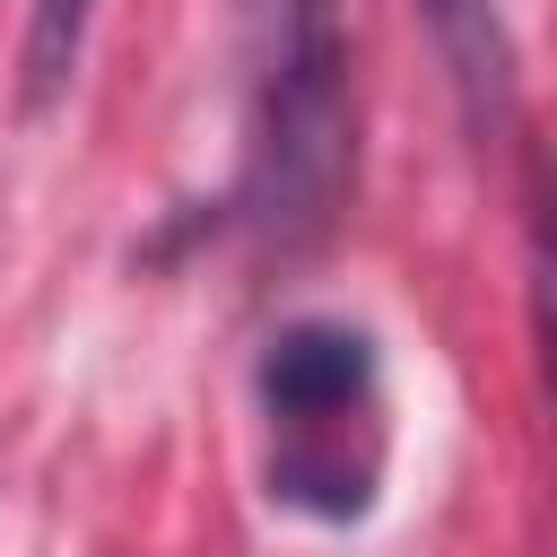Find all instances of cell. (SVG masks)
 <instances>
[{"instance_id": "cell-1", "label": "cell", "mask_w": 557, "mask_h": 557, "mask_svg": "<svg viewBox=\"0 0 557 557\" xmlns=\"http://www.w3.org/2000/svg\"><path fill=\"white\" fill-rule=\"evenodd\" d=\"M244 44V157L235 218L261 252H305L331 235L357 165L348 17L339 0H235Z\"/></svg>"}, {"instance_id": "cell-2", "label": "cell", "mask_w": 557, "mask_h": 557, "mask_svg": "<svg viewBox=\"0 0 557 557\" xmlns=\"http://www.w3.org/2000/svg\"><path fill=\"white\" fill-rule=\"evenodd\" d=\"M252 409H261L270 505L305 522H357L374 505L392 418H383V357L357 322L331 313L278 322L252 366Z\"/></svg>"}, {"instance_id": "cell-3", "label": "cell", "mask_w": 557, "mask_h": 557, "mask_svg": "<svg viewBox=\"0 0 557 557\" xmlns=\"http://www.w3.org/2000/svg\"><path fill=\"white\" fill-rule=\"evenodd\" d=\"M426 17V44L444 61V87L461 104V131L470 148H505L522 131V61H513V26H505V0H418Z\"/></svg>"}, {"instance_id": "cell-4", "label": "cell", "mask_w": 557, "mask_h": 557, "mask_svg": "<svg viewBox=\"0 0 557 557\" xmlns=\"http://www.w3.org/2000/svg\"><path fill=\"white\" fill-rule=\"evenodd\" d=\"M87 26H96V0H26V52H17V104L44 113L70 96L78 61H87Z\"/></svg>"}]
</instances>
